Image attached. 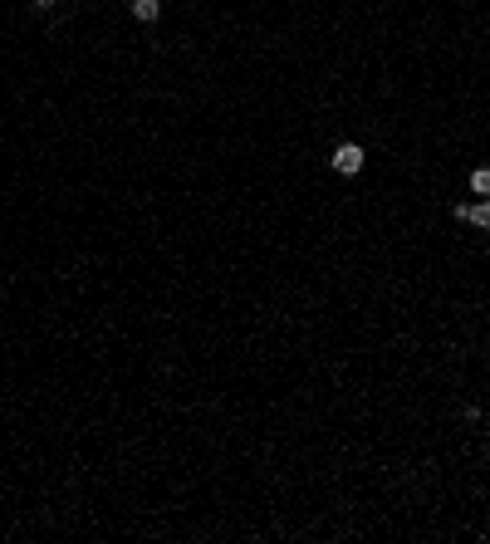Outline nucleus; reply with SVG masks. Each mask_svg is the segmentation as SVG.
Wrapping results in <instances>:
<instances>
[{"instance_id":"f257e3e1","label":"nucleus","mask_w":490,"mask_h":544,"mask_svg":"<svg viewBox=\"0 0 490 544\" xmlns=\"http://www.w3.org/2000/svg\"><path fill=\"white\" fill-rule=\"evenodd\" d=\"M333 172L358 177V172H363V147H358V142H338V147H333Z\"/></svg>"},{"instance_id":"f03ea898","label":"nucleus","mask_w":490,"mask_h":544,"mask_svg":"<svg viewBox=\"0 0 490 544\" xmlns=\"http://www.w3.org/2000/svg\"><path fill=\"white\" fill-rule=\"evenodd\" d=\"M456 221H466V225H490V197H481V206L461 202V206H456Z\"/></svg>"},{"instance_id":"7ed1b4c3","label":"nucleus","mask_w":490,"mask_h":544,"mask_svg":"<svg viewBox=\"0 0 490 544\" xmlns=\"http://www.w3.org/2000/svg\"><path fill=\"white\" fill-rule=\"evenodd\" d=\"M162 15V0H133V20H142V25H152Z\"/></svg>"},{"instance_id":"20e7f679","label":"nucleus","mask_w":490,"mask_h":544,"mask_svg":"<svg viewBox=\"0 0 490 544\" xmlns=\"http://www.w3.org/2000/svg\"><path fill=\"white\" fill-rule=\"evenodd\" d=\"M471 192H476V197H490V167H476V172H471Z\"/></svg>"},{"instance_id":"39448f33","label":"nucleus","mask_w":490,"mask_h":544,"mask_svg":"<svg viewBox=\"0 0 490 544\" xmlns=\"http://www.w3.org/2000/svg\"><path fill=\"white\" fill-rule=\"evenodd\" d=\"M30 5H35V10H54V0H30Z\"/></svg>"}]
</instances>
